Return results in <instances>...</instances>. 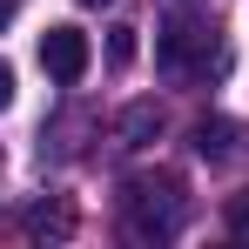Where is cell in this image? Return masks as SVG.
I'll return each mask as SVG.
<instances>
[{
    "label": "cell",
    "instance_id": "10",
    "mask_svg": "<svg viewBox=\"0 0 249 249\" xmlns=\"http://www.w3.org/2000/svg\"><path fill=\"white\" fill-rule=\"evenodd\" d=\"M81 7H108V0H81Z\"/></svg>",
    "mask_w": 249,
    "mask_h": 249
},
{
    "label": "cell",
    "instance_id": "9",
    "mask_svg": "<svg viewBox=\"0 0 249 249\" xmlns=\"http://www.w3.org/2000/svg\"><path fill=\"white\" fill-rule=\"evenodd\" d=\"M14 14H20V0H0V27H14Z\"/></svg>",
    "mask_w": 249,
    "mask_h": 249
},
{
    "label": "cell",
    "instance_id": "6",
    "mask_svg": "<svg viewBox=\"0 0 249 249\" xmlns=\"http://www.w3.org/2000/svg\"><path fill=\"white\" fill-rule=\"evenodd\" d=\"M222 222H229V236H243V243H249V189H236V196L222 202Z\"/></svg>",
    "mask_w": 249,
    "mask_h": 249
},
{
    "label": "cell",
    "instance_id": "2",
    "mask_svg": "<svg viewBox=\"0 0 249 249\" xmlns=\"http://www.w3.org/2000/svg\"><path fill=\"white\" fill-rule=\"evenodd\" d=\"M155 61H162L168 81H202L209 68H222L215 34H209V27H196V20H168L162 41H155Z\"/></svg>",
    "mask_w": 249,
    "mask_h": 249
},
{
    "label": "cell",
    "instance_id": "7",
    "mask_svg": "<svg viewBox=\"0 0 249 249\" xmlns=\"http://www.w3.org/2000/svg\"><path fill=\"white\" fill-rule=\"evenodd\" d=\"M108 61H115V68L135 61V27H115V34H108Z\"/></svg>",
    "mask_w": 249,
    "mask_h": 249
},
{
    "label": "cell",
    "instance_id": "1",
    "mask_svg": "<svg viewBox=\"0 0 249 249\" xmlns=\"http://www.w3.org/2000/svg\"><path fill=\"white\" fill-rule=\"evenodd\" d=\"M122 222H128V236L168 243L182 229V182L175 175H135V182H122Z\"/></svg>",
    "mask_w": 249,
    "mask_h": 249
},
{
    "label": "cell",
    "instance_id": "8",
    "mask_svg": "<svg viewBox=\"0 0 249 249\" xmlns=\"http://www.w3.org/2000/svg\"><path fill=\"white\" fill-rule=\"evenodd\" d=\"M0 108H14V68L0 61Z\"/></svg>",
    "mask_w": 249,
    "mask_h": 249
},
{
    "label": "cell",
    "instance_id": "4",
    "mask_svg": "<svg viewBox=\"0 0 249 249\" xmlns=\"http://www.w3.org/2000/svg\"><path fill=\"white\" fill-rule=\"evenodd\" d=\"M249 142L236 122H222V115H209V122H196V155H209V162H236Z\"/></svg>",
    "mask_w": 249,
    "mask_h": 249
},
{
    "label": "cell",
    "instance_id": "3",
    "mask_svg": "<svg viewBox=\"0 0 249 249\" xmlns=\"http://www.w3.org/2000/svg\"><path fill=\"white\" fill-rule=\"evenodd\" d=\"M88 61H94V47H88L81 27H47V34H41V68H47V81L74 88V81L88 74Z\"/></svg>",
    "mask_w": 249,
    "mask_h": 249
},
{
    "label": "cell",
    "instance_id": "5",
    "mask_svg": "<svg viewBox=\"0 0 249 249\" xmlns=\"http://www.w3.org/2000/svg\"><path fill=\"white\" fill-rule=\"evenodd\" d=\"M155 135H162V108H155V101H135V108L122 115V142L142 148V142H155Z\"/></svg>",
    "mask_w": 249,
    "mask_h": 249
}]
</instances>
